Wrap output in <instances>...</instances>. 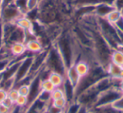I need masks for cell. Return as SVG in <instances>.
I'll list each match as a JSON object with an SVG mask.
<instances>
[{
	"label": "cell",
	"mask_w": 123,
	"mask_h": 113,
	"mask_svg": "<svg viewBox=\"0 0 123 113\" xmlns=\"http://www.w3.org/2000/svg\"><path fill=\"white\" fill-rule=\"evenodd\" d=\"M66 79L70 82V84L74 86V89H76L79 81H80L81 78L78 74L77 71L75 69V67H74V64L71 65L70 67H68L67 69V71H66Z\"/></svg>",
	"instance_id": "9"
},
{
	"label": "cell",
	"mask_w": 123,
	"mask_h": 113,
	"mask_svg": "<svg viewBox=\"0 0 123 113\" xmlns=\"http://www.w3.org/2000/svg\"><path fill=\"white\" fill-rule=\"evenodd\" d=\"M114 9H115L114 5L105 4V3H99L94 7V14L98 18H105Z\"/></svg>",
	"instance_id": "8"
},
{
	"label": "cell",
	"mask_w": 123,
	"mask_h": 113,
	"mask_svg": "<svg viewBox=\"0 0 123 113\" xmlns=\"http://www.w3.org/2000/svg\"><path fill=\"white\" fill-rule=\"evenodd\" d=\"M2 103H4L6 106H8L9 108H10L11 110H13L14 107H15V103H14V101L12 100H11L10 98H9V97L6 98V99L4 100Z\"/></svg>",
	"instance_id": "23"
},
{
	"label": "cell",
	"mask_w": 123,
	"mask_h": 113,
	"mask_svg": "<svg viewBox=\"0 0 123 113\" xmlns=\"http://www.w3.org/2000/svg\"><path fill=\"white\" fill-rule=\"evenodd\" d=\"M39 5L40 0H26V14L38 9Z\"/></svg>",
	"instance_id": "19"
},
{
	"label": "cell",
	"mask_w": 123,
	"mask_h": 113,
	"mask_svg": "<svg viewBox=\"0 0 123 113\" xmlns=\"http://www.w3.org/2000/svg\"><path fill=\"white\" fill-rule=\"evenodd\" d=\"M26 46L27 52L32 53V54H39L45 51V47L42 45L41 41L38 39V37L32 38V39L27 40L25 41Z\"/></svg>",
	"instance_id": "4"
},
{
	"label": "cell",
	"mask_w": 123,
	"mask_h": 113,
	"mask_svg": "<svg viewBox=\"0 0 123 113\" xmlns=\"http://www.w3.org/2000/svg\"><path fill=\"white\" fill-rule=\"evenodd\" d=\"M114 26L116 28V30H117L119 32L123 33V15L118 19V21L114 25Z\"/></svg>",
	"instance_id": "22"
},
{
	"label": "cell",
	"mask_w": 123,
	"mask_h": 113,
	"mask_svg": "<svg viewBox=\"0 0 123 113\" xmlns=\"http://www.w3.org/2000/svg\"><path fill=\"white\" fill-rule=\"evenodd\" d=\"M50 96H51V100H56L60 99V98H64L66 97L65 95V91H64L63 87H57L55 88L51 93H50Z\"/></svg>",
	"instance_id": "16"
},
{
	"label": "cell",
	"mask_w": 123,
	"mask_h": 113,
	"mask_svg": "<svg viewBox=\"0 0 123 113\" xmlns=\"http://www.w3.org/2000/svg\"><path fill=\"white\" fill-rule=\"evenodd\" d=\"M51 105H52L53 106H56V107L59 108V109L64 110L66 111L68 106L69 102L67 100V98H60V99H56V100H51Z\"/></svg>",
	"instance_id": "15"
},
{
	"label": "cell",
	"mask_w": 123,
	"mask_h": 113,
	"mask_svg": "<svg viewBox=\"0 0 123 113\" xmlns=\"http://www.w3.org/2000/svg\"><path fill=\"white\" fill-rule=\"evenodd\" d=\"M48 79L51 81L55 86V88L62 87L65 83L66 76L64 74H62L60 73L54 72V71H50L48 74Z\"/></svg>",
	"instance_id": "11"
},
{
	"label": "cell",
	"mask_w": 123,
	"mask_h": 113,
	"mask_svg": "<svg viewBox=\"0 0 123 113\" xmlns=\"http://www.w3.org/2000/svg\"><path fill=\"white\" fill-rule=\"evenodd\" d=\"M86 113H97V112H96V111L94 109H89L86 111Z\"/></svg>",
	"instance_id": "29"
},
{
	"label": "cell",
	"mask_w": 123,
	"mask_h": 113,
	"mask_svg": "<svg viewBox=\"0 0 123 113\" xmlns=\"http://www.w3.org/2000/svg\"><path fill=\"white\" fill-rule=\"evenodd\" d=\"M122 95H123V91L121 90V87L114 86V87L110 88V89L99 93L94 108L112 106Z\"/></svg>",
	"instance_id": "2"
},
{
	"label": "cell",
	"mask_w": 123,
	"mask_h": 113,
	"mask_svg": "<svg viewBox=\"0 0 123 113\" xmlns=\"http://www.w3.org/2000/svg\"><path fill=\"white\" fill-rule=\"evenodd\" d=\"M40 89L41 91L51 93L55 89V86L48 79H41V81H40Z\"/></svg>",
	"instance_id": "14"
},
{
	"label": "cell",
	"mask_w": 123,
	"mask_h": 113,
	"mask_svg": "<svg viewBox=\"0 0 123 113\" xmlns=\"http://www.w3.org/2000/svg\"><path fill=\"white\" fill-rule=\"evenodd\" d=\"M29 106V99L27 96L19 95L15 101V106L21 109H26Z\"/></svg>",
	"instance_id": "18"
},
{
	"label": "cell",
	"mask_w": 123,
	"mask_h": 113,
	"mask_svg": "<svg viewBox=\"0 0 123 113\" xmlns=\"http://www.w3.org/2000/svg\"><path fill=\"white\" fill-rule=\"evenodd\" d=\"M22 15H25V14H23L19 9V8L14 4H13L6 6L0 10V21L2 23H15V21Z\"/></svg>",
	"instance_id": "3"
},
{
	"label": "cell",
	"mask_w": 123,
	"mask_h": 113,
	"mask_svg": "<svg viewBox=\"0 0 123 113\" xmlns=\"http://www.w3.org/2000/svg\"><path fill=\"white\" fill-rule=\"evenodd\" d=\"M9 46V52L11 54V56L14 57V58L20 57V56H22L23 55H25L27 52L25 43L22 42V41L12 43Z\"/></svg>",
	"instance_id": "6"
},
{
	"label": "cell",
	"mask_w": 123,
	"mask_h": 113,
	"mask_svg": "<svg viewBox=\"0 0 123 113\" xmlns=\"http://www.w3.org/2000/svg\"><path fill=\"white\" fill-rule=\"evenodd\" d=\"M74 67H75V69L79 77L82 79L89 74L91 66L86 60L81 58L74 63Z\"/></svg>",
	"instance_id": "7"
},
{
	"label": "cell",
	"mask_w": 123,
	"mask_h": 113,
	"mask_svg": "<svg viewBox=\"0 0 123 113\" xmlns=\"http://www.w3.org/2000/svg\"><path fill=\"white\" fill-rule=\"evenodd\" d=\"M14 2H15V0H0V10L6 6L14 4Z\"/></svg>",
	"instance_id": "25"
},
{
	"label": "cell",
	"mask_w": 123,
	"mask_h": 113,
	"mask_svg": "<svg viewBox=\"0 0 123 113\" xmlns=\"http://www.w3.org/2000/svg\"><path fill=\"white\" fill-rule=\"evenodd\" d=\"M121 16H122L121 11L120 10V9L115 8L114 9H112V10L105 17V19L109 23H111V24H112V25H115Z\"/></svg>",
	"instance_id": "13"
},
{
	"label": "cell",
	"mask_w": 123,
	"mask_h": 113,
	"mask_svg": "<svg viewBox=\"0 0 123 113\" xmlns=\"http://www.w3.org/2000/svg\"><path fill=\"white\" fill-rule=\"evenodd\" d=\"M41 0H40V2H41Z\"/></svg>",
	"instance_id": "31"
},
{
	"label": "cell",
	"mask_w": 123,
	"mask_h": 113,
	"mask_svg": "<svg viewBox=\"0 0 123 113\" xmlns=\"http://www.w3.org/2000/svg\"><path fill=\"white\" fill-rule=\"evenodd\" d=\"M114 6L115 8L121 10V9H123V0H115Z\"/></svg>",
	"instance_id": "28"
},
{
	"label": "cell",
	"mask_w": 123,
	"mask_h": 113,
	"mask_svg": "<svg viewBox=\"0 0 123 113\" xmlns=\"http://www.w3.org/2000/svg\"><path fill=\"white\" fill-rule=\"evenodd\" d=\"M8 97V90L4 88L0 87V103H2Z\"/></svg>",
	"instance_id": "26"
},
{
	"label": "cell",
	"mask_w": 123,
	"mask_h": 113,
	"mask_svg": "<svg viewBox=\"0 0 123 113\" xmlns=\"http://www.w3.org/2000/svg\"><path fill=\"white\" fill-rule=\"evenodd\" d=\"M97 113H123V111L115 108L113 106H102V107L94 108Z\"/></svg>",
	"instance_id": "17"
},
{
	"label": "cell",
	"mask_w": 123,
	"mask_h": 113,
	"mask_svg": "<svg viewBox=\"0 0 123 113\" xmlns=\"http://www.w3.org/2000/svg\"><path fill=\"white\" fill-rule=\"evenodd\" d=\"M63 113H65V112H63Z\"/></svg>",
	"instance_id": "32"
},
{
	"label": "cell",
	"mask_w": 123,
	"mask_h": 113,
	"mask_svg": "<svg viewBox=\"0 0 123 113\" xmlns=\"http://www.w3.org/2000/svg\"><path fill=\"white\" fill-rule=\"evenodd\" d=\"M15 25L25 31H33L34 22L27 15H22L15 21ZM34 32V31H33Z\"/></svg>",
	"instance_id": "10"
},
{
	"label": "cell",
	"mask_w": 123,
	"mask_h": 113,
	"mask_svg": "<svg viewBox=\"0 0 123 113\" xmlns=\"http://www.w3.org/2000/svg\"><path fill=\"white\" fill-rule=\"evenodd\" d=\"M112 106H114L115 108H116V109L123 111V95L121 96V97L117 101H116Z\"/></svg>",
	"instance_id": "24"
},
{
	"label": "cell",
	"mask_w": 123,
	"mask_h": 113,
	"mask_svg": "<svg viewBox=\"0 0 123 113\" xmlns=\"http://www.w3.org/2000/svg\"><path fill=\"white\" fill-rule=\"evenodd\" d=\"M111 63L123 67V48L112 50L111 54Z\"/></svg>",
	"instance_id": "12"
},
{
	"label": "cell",
	"mask_w": 123,
	"mask_h": 113,
	"mask_svg": "<svg viewBox=\"0 0 123 113\" xmlns=\"http://www.w3.org/2000/svg\"><path fill=\"white\" fill-rule=\"evenodd\" d=\"M42 113H46V111H43V112H42Z\"/></svg>",
	"instance_id": "30"
},
{
	"label": "cell",
	"mask_w": 123,
	"mask_h": 113,
	"mask_svg": "<svg viewBox=\"0 0 123 113\" xmlns=\"http://www.w3.org/2000/svg\"><path fill=\"white\" fill-rule=\"evenodd\" d=\"M44 67L49 71L57 72L66 76L67 67H66V64L62 59L61 53L56 47V46L51 47L46 52Z\"/></svg>",
	"instance_id": "1"
},
{
	"label": "cell",
	"mask_w": 123,
	"mask_h": 113,
	"mask_svg": "<svg viewBox=\"0 0 123 113\" xmlns=\"http://www.w3.org/2000/svg\"><path fill=\"white\" fill-rule=\"evenodd\" d=\"M107 75L114 79H123V67L110 62L105 67Z\"/></svg>",
	"instance_id": "5"
},
{
	"label": "cell",
	"mask_w": 123,
	"mask_h": 113,
	"mask_svg": "<svg viewBox=\"0 0 123 113\" xmlns=\"http://www.w3.org/2000/svg\"><path fill=\"white\" fill-rule=\"evenodd\" d=\"M12 110L6 106L4 103H0V113H10Z\"/></svg>",
	"instance_id": "27"
},
{
	"label": "cell",
	"mask_w": 123,
	"mask_h": 113,
	"mask_svg": "<svg viewBox=\"0 0 123 113\" xmlns=\"http://www.w3.org/2000/svg\"><path fill=\"white\" fill-rule=\"evenodd\" d=\"M19 95H20V94H19L17 88L14 87V88H12V89H10L8 90V97L10 98L12 100H14V103H15L16 100L19 98Z\"/></svg>",
	"instance_id": "21"
},
{
	"label": "cell",
	"mask_w": 123,
	"mask_h": 113,
	"mask_svg": "<svg viewBox=\"0 0 123 113\" xmlns=\"http://www.w3.org/2000/svg\"><path fill=\"white\" fill-rule=\"evenodd\" d=\"M17 89L20 95L27 96L28 97L30 94V92H31V83H30V84H27V83H25V84H21Z\"/></svg>",
	"instance_id": "20"
}]
</instances>
